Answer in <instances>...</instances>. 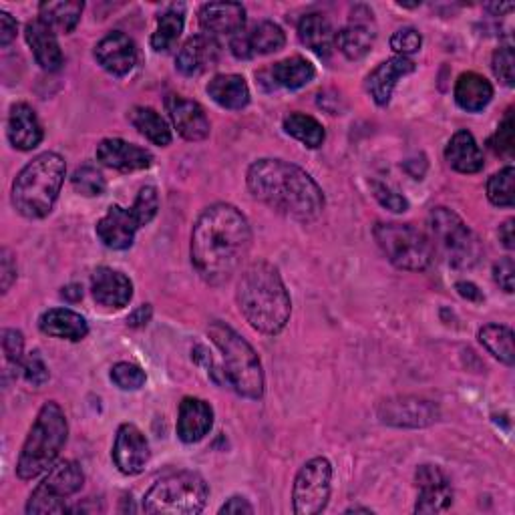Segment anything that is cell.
<instances>
[{
    "mask_svg": "<svg viewBox=\"0 0 515 515\" xmlns=\"http://www.w3.org/2000/svg\"><path fill=\"white\" fill-rule=\"evenodd\" d=\"M248 190L256 200L298 222L324 212V194L306 171L284 159H258L248 169Z\"/></svg>",
    "mask_w": 515,
    "mask_h": 515,
    "instance_id": "cell-2",
    "label": "cell"
},
{
    "mask_svg": "<svg viewBox=\"0 0 515 515\" xmlns=\"http://www.w3.org/2000/svg\"><path fill=\"white\" fill-rule=\"evenodd\" d=\"M499 240L503 242V246L507 248V250H513V242H515V238H513V220H507L501 228H499Z\"/></svg>",
    "mask_w": 515,
    "mask_h": 515,
    "instance_id": "cell-52",
    "label": "cell"
},
{
    "mask_svg": "<svg viewBox=\"0 0 515 515\" xmlns=\"http://www.w3.org/2000/svg\"><path fill=\"white\" fill-rule=\"evenodd\" d=\"M97 159L105 167H111V169H117V171L127 174V171L147 169L153 161V155H151V151H147L135 143H129L119 137H109L97 145Z\"/></svg>",
    "mask_w": 515,
    "mask_h": 515,
    "instance_id": "cell-18",
    "label": "cell"
},
{
    "mask_svg": "<svg viewBox=\"0 0 515 515\" xmlns=\"http://www.w3.org/2000/svg\"><path fill=\"white\" fill-rule=\"evenodd\" d=\"M286 45L284 31L270 21H264L252 29V33L236 35L230 43L234 57L238 59H252L256 55H270L278 53Z\"/></svg>",
    "mask_w": 515,
    "mask_h": 515,
    "instance_id": "cell-19",
    "label": "cell"
},
{
    "mask_svg": "<svg viewBox=\"0 0 515 515\" xmlns=\"http://www.w3.org/2000/svg\"><path fill=\"white\" fill-rule=\"evenodd\" d=\"M493 75L507 87H513L515 83V55L511 47H501L493 53L491 61Z\"/></svg>",
    "mask_w": 515,
    "mask_h": 515,
    "instance_id": "cell-42",
    "label": "cell"
},
{
    "mask_svg": "<svg viewBox=\"0 0 515 515\" xmlns=\"http://www.w3.org/2000/svg\"><path fill=\"white\" fill-rule=\"evenodd\" d=\"M515 123H513V115L511 111H507L505 119L499 123L497 127V133L495 137L491 139V145H493V151L503 155V157H511L513 155V147H515Z\"/></svg>",
    "mask_w": 515,
    "mask_h": 515,
    "instance_id": "cell-43",
    "label": "cell"
},
{
    "mask_svg": "<svg viewBox=\"0 0 515 515\" xmlns=\"http://www.w3.org/2000/svg\"><path fill=\"white\" fill-rule=\"evenodd\" d=\"M91 292L97 304L119 310L133 298V282L123 272L101 266L91 276Z\"/></svg>",
    "mask_w": 515,
    "mask_h": 515,
    "instance_id": "cell-22",
    "label": "cell"
},
{
    "mask_svg": "<svg viewBox=\"0 0 515 515\" xmlns=\"http://www.w3.org/2000/svg\"><path fill=\"white\" fill-rule=\"evenodd\" d=\"M25 371V379L33 385V387H43L49 381V369L45 365V361L41 359L39 353H31L23 365Z\"/></svg>",
    "mask_w": 515,
    "mask_h": 515,
    "instance_id": "cell-46",
    "label": "cell"
},
{
    "mask_svg": "<svg viewBox=\"0 0 515 515\" xmlns=\"http://www.w3.org/2000/svg\"><path fill=\"white\" fill-rule=\"evenodd\" d=\"M214 427V409L198 397H186L178 413V437L184 443L202 441Z\"/></svg>",
    "mask_w": 515,
    "mask_h": 515,
    "instance_id": "cell-25",
    "label": "cell"
},
{
    "mask_svg": "<svg viewBox=\"0 0 515 515\" xmlns=\"http://www.w3.org/2000/svg\"><path fill=\"white\" fill-rule=\"evenodd\" d=\"M284 131L288 135H292L294 139H298L300 143H304L306 147H310V149L320 147L326 139L322 123L316 121L310 115H304V113H290L284 119Z\"/></svg>",
    "mask_w": 515,
    "mask_h": 515,
    "instance_id": "cell-38",
    "label": "cell"
},
{
    "mask_svg": "<svg viewBox=\"0 0 515 515\" xmlns=\"http://www.w3.org/2000/svg\"><path fill=\"white\" fill-rule=\"evenodd\" d=\"M0 266H3V274H0V278H3V292H9L13 282L17 280V264L13 260L11 250H3V264Z\"/></svg>",
    "mask_w": 515,
    "mask_h": 515,
    "instance_id": "cell-50",
    "label": "cell"
},
{
    "mask_svg": "<svg viewBox=\"0 0 515 515\" xmlns=\"http://www.w3.org/2000/svg\"><path fill=\"white\" fill-rule=\"evenodd\" d=\"M17 31H19L17 21L5 11L0 13V45L3 47L11 45L17 39Z\"/></svg>",
    "mask_w": 515,
    "mask_h": 515,
    "instance_id": "cell-49",
    "label": "cell"
},
{
    "mask_svg": "<svg viewBox=\"0 0 515 515\" xmlns=\"http://www.w3.org/2000/svg\"><path fill=\"white\" fill-rule=\"evenodd\" d=\"M113 461L125 475H137L145 469L149 461V443L135 425L125 423L119 427L113 445Z\"/></svg>",
    "mask_w": 515,
    "mask_h": 515,
    "instance_id": "cell-15",
    "label": "cell"
},
{
    "mask_svg": "<svg viewBox=\"0 0 515 515\" xmlns=\"http://www.w3.org/2000/svg\"><path fill=\"white\" fill-rule=\"evenodd\" d=\"M220 513H236V515H242V513H254V507L248 503L246 497H240V495H234L230 497L222 507H220Z\"/></svg>",
    "mask_w": 515,
    "mask_h": 515,
    "instance_id": "cell-51",
    "label": "cell"
},
{
    "mask_svg": "<svg viewBox=\"0 0 515 515\" xmlns=\"http://www.w3.org/2000/svg\"><path fill=\"white\" fill-rule=\"evenodd\" d=\"M85 475L75 461H59L49 469L45 481L31 493L27 513H65V499L83 487Z\"/></svg>",
    "mask_w": 515,
    "mask_h": 515,
    "instance_id": "cell-11",
    "label": "cell"
},
{
    "mask_svg": "<svg viewBox=\"0 0 515 515\" xmlns=\"http://www.w3.org/2000/svg\"><path fill=\"white\" fill-rule=\"evenodd\" d=\"M493 99L491 83L477 73H463L455 83V101L469 113L483 111Z\"/></svg>",
    "mask_w": 515,
    "mask_h": 515,
    "instance_id": "cell-31",
    "label": "cell"
},
{
    "mask_svg": "<svg viewBox=\"0 0 515 515\" xmlns=\"http://www.w3.org/2000/svg\"><path fill=\"white\" fill-rule=\"evenodd\" d=\"M97 63L115 77H125L137 65V47L125 33L113 31L95 47Z\"/></svg>",
    "mask_w": 515,
    "mask_h": 515,
    "instance_id": "cell-16",
    "label": "cell"
},
{
    "mask_svg": "<svg viewBox=\"0 0 515 515\" xmlns=\"http://www.w3.org/2000/svg\"><path fill=\"white\" fill-rule=\"evenodd\" d=\"M236 300L252 328L264 334H278L286 328L292 300L280 272L260 260L250 264L238 282Z\"/></svg>",
    "mask_w": 515,
    "mask_h": 515,
    "instance_id": "cell-3",
    "label": "cell"
},
{
    "mask_svg": "<svg viewBox=\"0 0 515 515\" xmlns=\"http://www.w3.org/2000/svg\"><path fill=\"white\" fill-rule=\"evenodd\" d=\"M159 210V196L153 186L139 190L131 208L111 206L97 224L99 240L111 250H127L133 246L139 228L147 226Z\"/></svg>",
    "mask_w": 515,
    "mask_h": 515,
    "instance_id": "cell-8",
    "label": "cell"
},
{
    "mask_svg": "<svg viewBox=\"0 0 515 515\" xmlns=\"http://www.w3.org/2000/svg\"><path fill=\"white\" fill-rule=\"evenodd\" d=\"M208 95L230 111H240L250 103V87L240 75H216L208 83Z\"/></svg>",
    "mask_w": 515,
    "mask_h": 515,
    "instance_id": "cell-30",
    "label": "cell"
},
{
    "mask_svg": "<svg viewBox=\"0 0 515 515\" xmlns=\"http://www.w3.org/2000/svg\"><path fill=\"white\" fill-rule=\"evenodd\" d=\"M252 246L246 216L230 204L206 208L192 232V264L212 286L228 282Z\"/></svg>",
    "mask_w": 515,
    "mask_h": 515,
    "instance_id": "cell-1",
    "label": "cell"
},
{
    "mask_svg": "<svg viewBox=\"0 0 515 515\" xmlns=\"http://www.w3.org/2000/svg\"><path fill=\"white\" fill-rule=\"evenodd\" d=\"M445 159L459 174H477L483 169V153L469 131H457L451 137Z\"/></svg>",
    "mask_w": 515,
    "mask_h": 515,
    "instance_id": "cell-29",
    "label": "cell"
},
{
    "mask_svg": "<svg viewBox=\"0 0 515 515\" xmlns=\"http://www.w3.org/2000/svg\"><path fill=\"white\" fill-rule=\"evenodd\" d=\"M417 69V65L409 57H393L385 63H381L369 77H367V89L373 97V101L381 107L389 105L391 95L399 83V79L411 75Z\"/></svg>",
    "mask_w": 515,
    "mask_h": 515,
    "instance_id": "cell-24",
    "label": "cell"
},
{
    "mask_svg": "<svg viewBox=\"0 0 515 515\" xmlns=\"http://www.w3.org/2000/svg\"><path fill=\"white\" fill-rule=\"evenodd\" d=\"M7 135L15 149L31 151L43 141V127L33 107L27 103H17L11 107Z\"/></svg>",
    "mask_w": 515,
    "mask_h": 515,
    "instance_id": "cell-26",
    "label": "cell"
},
{
    "mask_svg": "<svg viewBox=\"0 0 515 515\" xmlns=\"http://www.w3.org/2000/svg\"><path fill=\"white\" fill-rule=\"evenodd\" d=\"M246 9L238 3H208L200 9V27L210 37H236L244 31Z\"/></svg>",
    "mask_w": 515,
    "mask_h": 515,
    "instance_id": "cell-20",
    "label": "cell"
},
{
    "mask_svg": "<svg viewBox=\"0 0 515 515\" xmlns=\"http://www.w3.org/2000/svg\"><path fill=\"white\" fill-rule=\"evenodd\" d=\"M513 9V5L511 3H507V5H487V11H493L495 15H501V13H509Z\"/></svg>",
    "mask_w": 515,
    "mask_h": 515,
    "instance_id": "cell-55",
    "label": "cell"
},
{
    "mask_svg": "<svg viewBox=\"0 0 515 515\" xmlns=\"http://www.w3.org/2000/svg\"><path fill=\"white\" fill-rule=\"evenodd\" d=\"M419 499L415 505L417 513H441L453 503V489L447 475L437 465H421L415 473Z\"/></svg>",
    "mask_w": 515,
    "mask_h": 515,
    "instance_id": "cell-14",
    "label": "cell"
},
{
    "mask_svg": "<svg viewBox=\"0 0 515 515\" xmlns=\"http://www.w3.org/2000/svg\"><path fill=\"white\" fill-rule=\"evenodd\" d=\"M429 228L447 262L455 268H471L481 256L477 236L449 208H435L429 216Z\"/></svg>",
    "mask_w": 515,
    "mask_h": 515,
    "instance_id": "cell-10",
    "label": "cell"
},
{
    "mask_svg": "<svg viewBox=\"0 0 515 515\" xmlns=\"http://www.w3.org/2000/svg\"><path fill=\"white\" fill-rule=\"evenodd\" d=\"M27 43L37 59V63L45 71H59L63 65V51L59 47L57 35L51 27H47L41 19L33 21L25 29Z\"/></svg>",
    "mask_w": 515,
    "mask_h": 515,
    "instance_id": "cell-27",
    "label": "cell"
},
{
    "mask_svg": "<svg viewBox=\"0 0 515 515\" xmlns=\"http://www.w3.org/2000/svg\"><path fill=\"white\" fill-rule=\"evenodd\" d=\"M39 326L49 336L63 338V340H73V342L83 340L89 334L87 320L81 314H77L75 310H69V308L47 310L41 316Z\"/></svg>",
    "mask_w": 515,
    "mask_h": 515,
    "instance_id": "cell-28",
    "label": "cell"
},
{
    "mask_svg": "<svg viewBox=\"0 0 515 515\" xmlns=\"http://www.w3.org/2000/svg\"><path fill=\"white\" fill-rule=\"evenodd\" d=\"M371 188H373V194L383 208H387L395 214H403V212L409 210V202L399 192H395L391 186L381 184V182H373Z\"/></svg>",
    "mask_w": 515,
    "mask_h": 515,
    "instance_id": "cell-45",
    "label": "cell"
},
{
    "mask_svg": "<svg viewBox=\"0 0 515 515\" xmlns=\"http://www.w3.org/2000/svg\"><path fill=\"white\" fill-rule=\"evenodd\" d=\"M71 182H73L75 192H79L81 196H87V198L101 196V194L105 192V188H107L103 174H101V171H99L97 167H93V165H83V167H79V169L75 171V174H73Z\"/></svg>",
    "mask_w": 515,
    "mask_h": 515,
    "instance_id": "cell-40",
    "label": "cell"
},
{
    "mask_svg": "<svg viewBox=\"0 0 515 515\" xmlns=\"http://www.w3.org/2000/svg\"><path fill=\"white\" fill-rule=\"evenodd\" d=\"M421 45H423V37L419 31L411 29V27H405V29H399L393 37H391V49L395 53H399V57H409L413 53H419L421 51Z\"/></svg>",
    "mask_w": 515,
    "mask_h": 515,
    "instance_id": "cell-44",
    "label": "cell"
},
{
    "mask_svg": "<svg viewBox=\"0 0 515 515\" xmlns=\"http://www.w3.org/2000/svg\"><path fill=\"white\" fill-rule=\"evenodd\" d=\"M270 77L276 87L294 91V89H300V87H306L308 83H312V79L316 77V71L310 61L296 55V57H288V59L276 63L270 69Z\"/></svg>",
    "mask_w": 515,
    "mask_h": 515,
    "instance_id": "cell-33",
    "label": "cell"
},
{
    "mask_svg": "<svg viewBox=\"0 0 515 515\" xmlns=\"http://www.w3.org/2000/svg\"><path fill=\"white\" fill-rule=\"evenodd\" d=\"M379 417L387 425L395 427H427L437 421V405L423 399H393L379 407Z\"/></svg>",
    "mask_w": 515,
    "mask_h": 515,
    "instance_id": "cell-17",
    "label": "cell"
},
{
    "mask_svg": "<svg viewBox=\"0 0 515 515\" xmlns=\"http://www.w3.org/2000/svg\"><path fill=\"white\" fill-rule=\"evenodd\" d=\"M220 59V45L210 35H194L190 37L176 57V67L180 73L188 77H198L212 67H216Z\"/></svg>",
    "mask_w": 515,
    "mask_h": 515,
    "instance_id": "cell-23",
    "label": "cell"
},
{
    "mask_svg": "<svg viewBox=\"0 0 515 515\" xmlns=\"http://www.w3.org/2000/svg\"><path fill=\"white\" fill-rule=\"evenodd\" d=\"M69 435V423L65 417V411L59 403L47 401L21 449L19 461H17V475L23 481H31L39 477L41 473L49 471L59 453L63 451Z\"/></svg>",
    "mask_w": 515,
    "mask_h": 515,
    "instance_id": "cell-5",
    "label": "cell"
},
{
    "mask_svg": "<svg viewBox=\"0 0 515 515\" xmlns=\"http://www.w3.org/2000/svg\"><path fill=\"white\" fill-rule=\"evenodd\" d=\"M298 37H300L302 45H306L318 57L326 59V57H330V53L334 49L332 25L322 15L312 13V15L302 17V21L298 23Z\"/></svg>",
    "mask_w": 515,
    "mask_h": 515,
    "instance_id": "cell-32",
    "label": "cell"
},
{
    "mask_svg": "<svg viewBox=\"0 0 515 515\" xmlns=\"http://www.w3.org/2000/svg\"><path fill=\"white\" fill-rule=\"evenodd\" d=\"M347 513H367V515H373V509H369V507H351V509H347Z\"/></svg>",
    "mask_w": 515,
    "mask_h": 515,
    "instance_id": "cell-56",
    "label": "cell"
},
{
    "mask_svg": "<svg viewBox=\"0 0 515 515\" xmlns=\"http://www.w3.org/2000/svg\"><path fill=\"white\" fill-rule=\"evenodd\" d=\"M83 3H43L39 7L41 21L59 33H73L81 21Z\"/></svg>",
    "mask_w": 515,
    "mask_h": 515,
    "instance_id": "cell-35",
    "label": "cell"
},
{
    "mask_svg": "<svg viewBox=\"0 0 515 515\" xmlns=\"http://www.w3.org/2000/svg\"><path fill=\"white\" fill-rule=\"evenodd\" d=\"M167 111L184 139L204 141L210 135V119L198 101L174 95L167 99Z\"/></svg>",
    "mask_w": 515,
    "mask_h": 515,
    "instance_id": "cell-21",
    "label": "cell"
},
{
    "mask_svg": "<svg viewBox=\"0 0 515 515\" xmlns=\"http://www.w3.org/2000/svg\"><path fill=\"white\" fill-rule=\"evenodd\" d=\"M479 342L493 355L497 361L505 363L507 367L513 365L515 353H513V332L507 326L501 324H487L479 330Z\"/></svg>",
    "mask_w": 515,
    "mask_h": 515,
    "instance_id": "cell-36",
    "label": "cell"
},
{
    "mask_svg": "<svg viewBox=\"0 0 515 515\" xmlns=\"http://www.w3.org/2000/svg\"><path fill=\"white\" fill-rule=\"evenodd\" d=\"M65 176L67 163L59 153L47 151L37 155L21 169L13 184L15 210L29 220L49 216L61 194Z\"/></svg>",
    "mask_w": 515,
    "mask_h": 515,
    "instance_id": "cell-4",
    "label": "cell"
},
{
    "mask_svg": "<svg viewBox=\"0 0 515 515\" xmlns=\"http://www.w3.org/2000/svg\"><path fill=\"white\" fill-rule=\"evenodd\" d=\"M129 121L151 143L161 145V147L171 143V129H169L167 121L155 109H151V107H133L129 111Z\"/></svg>",
    "mask_w": 515,
    "mask_h": 515,
    "instance_id": "cell-34",
    "label": "cell"
},
{
    "mask_svg": "<svg viewBox=\"0 0 515 515\" xmlns=\"http://www.w3.org/2000/svg\"><path fill=\"white\" fill-rule=\"evenodd\" d=\"M493 278L495 282L505 290V292H513V278H515V264L513 258H501L495 266H493Z\"/></svg>",
    "mask_w": 515,
    "mask_h": 515,
    "instance_id": "cell-48",
    "label": "cell"
},
{
    "mask_svg": "<svg viewBox=\"0 0 515 515\" xmlns=\"http://www.w3.org/2000/svg\"><path fill=\"white\" fill-rule=\"evenodd\" d=\"M457 290H459V294H461L463 298L481 300V292H479V290H477V286H475V284H471V282H459V284H457Z\"/></svg>",
    "mask_w": 515,
    "mask_h": 515,
    "instance_id": "cell-54",
    "label": "cell"
},
{
    "mask_svg": "<svg viewBox=\"0 0 515 515\" xmlns=\"http://www.w3.org/2000/svg\"><path fill=\"white\" fill-rule=\"evenodd\" d=\"M184 33V13L171 9L157 19V29L151 37V47L157 53H167L174 49Z\"/></svg>",
    "mask_w": 515,
    "mask_h": 515,
    "instance_id": "cell-37",
    "label": "cell"
},
{
    "mask_svg": "<svg viewBox=\"0 0 515 515\" xmlns=\"http://www.w3.org/2000/svg\"><path fill=\"white\" fill-rule=\"evenodd\" d=\"M210 489L202 475L178 471L161 477L143 497L145 513L196 515L206 507Z\"/></svg>",
    "mask_w": 515,
    "mask_h": 515,
    "instance_id": "cell-7",
    "label": "cell"
},
{
    "mask_svg": "<svg viewBox=\"0 0 515 515\" xmlns=\"http://www.w3.org/2000/svg\"><path fill=\"white\" fill-rule=\"evenodd\" d=\"M149 318H151V308H149V306H141V308H137V310L127 318V322H129L131 326H143V324L149 322Z\"/></svg>",
    "mask_w": 515,
    "mask_h": 515,
    "instance_id": "cell-53",
    "label": "cell"
},
{
    "mask_svg": "<svg viewBox=\"0 0 515 515\" xmlns=\"http://www.w3.org/2000/svg\"><path fill=\"white\" fill-rule=\"evenodd\" d=\"M3 351L11 363H21L23 361V351H25V338L21 330L7 328L3 330Z\"/></svg>",
    "mask_w": 515,
    "mask_h": 515,
    "instance_id": "cell-47",
    "label": "cell"
},
{
    "mask_svg": "<svg viewBox=\"0 0 515 515\" xmlns=\"http://www.w3.org/2000/svg\"><path fill=\"white\" fill-rule=\"evenodd\" d=\"M208 334L222 353L224 377L230 387L242 397L260 399L264 395V371L250 342L222 320H214Z\"/></svg>",
    "mask_w": 515,
    "mask_h": 515,
    "instance_id": "cell-6",
    "label": "cell"
},
{
    "mask_svg": "<svg viewBox=\"0 0 515 515\" xmlns=\"http://www.w3.org/2000/svg\"><path fill=\"white\" fill-rule=\"evenodd\" d=\"M145 373L133 363H117L111 369V381L123 391H137L145 385Z\"/></svg>",
    "mask_w": 515,
    "mask_h": 515,
    "instance_id": "cell-41",
    "label": "cell"
},
{
    "mask_svg": "<svg viewBox=\"0 0 515 515\" xmlns=\"http://www.w3.org/2000/svg\"><path fill=\"white\" fill-rule=\"evenodd\" d=\"M332 465L326 457L310 459L296 475L292 487V507L296 515H316L330 499Z\"/></svg>",
    "mask_w": 515,
    "mask_h": 515,
    "instance_id": "cell-12",
    "label": "cell"
},
{
    "mask_svg": "<svg viewBox=\"0 0 515 515\" xmlns=\"http://www.w3.org/2000/svg\"><path fill=\"white\" fill-rule=\"evenodd\" d=\"M375 240L391 264L401 270L421 272L433 260V244L425 232L411 224H377Z\"/></svg>",
    "mask_w": 515,
    "mask_h": 515,
    "instance_id": "cell-9",
    "label": "cell"
},
{
    "mask_svg": "<svg viewBox=\"0 0 515 515\" xmlns=\"http://www.w3.org/2000/svg\"><path fill=\"white\" fill-rule=\"evenodd\" d=\"M513 180H515V169L511 165L503 167L499 174L489 178L487 198L493 206L513 208Z\"/></svg>",
    "mask_w": 515,
    "mask_h": 515,
    "instance_id": "cell-39",
    "label": "cell"
},
{
    "mask_svg": "<svg viewBox=\"0 0 515 515\" xmlns=\"http://www.w3.org/2000/svg\"><path fill=\"white\" fill-rule=\"evenodd\" d=\"M377 29L373 11L365 5H357L351 13V23L334 35V47L351 61L367 57L375 45Z\"/></svg>",
    "mask_w": 515,
    "mask_h": 515,
    "instance_id": "cell-13",
    "label": "cell"
}]
</instances>
